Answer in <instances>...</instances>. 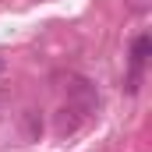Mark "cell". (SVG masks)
Returning a JSON list of instances; mask_svg holds the SVG:
<instances>
[{
	"label": "cell",
	"mask_w": 152,
	"mask_h": 152,
	"mask_svg": "<svg viewBox=\"0 0 152 152\" xmlns=\"http://www.w3.org/2000/svg\"><path fill=\"white\" fill-rule=\"evenodd\" d=\"M149 36H138L134 39V46H131V81H127V88L134 92L138 88V78H142V67H145V60H149Z\"/></svg>",
	"instance_id": "obj_1"
},
{
	"label": "cell",
	"mask_w": 152,
	"mask_h": 152,
	"mask_svg": "<svg viewBox=\"0 0 152 152\" xmlns=\"http://www.w3.org/2000/svg\"><path fill=\"white\" fill-rule=\"evenodd\" d=\"M131 7H134V11H145V7H149V0H131Z\"/></svg>",
	"instance_id": "obj_2"
},
{
	"label": "cell",
	"mask_w": 152,
	"mask_h": 152,
	"mask_svg": "<svg viewBox=\"0 0 152 152\" xmlns=\"http://www.w3.org/2000/svg\"><path fill=\"white\" fill-rule=\"evenodd\" d=\"M4 71H7V60H4V57H0V75H4Z\"/></svg>",
	"instance_id": "obj_3"
}]
</instances>
